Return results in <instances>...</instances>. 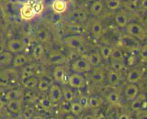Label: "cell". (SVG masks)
Listing matches in <instances>:
<instances>
[{"instance_id":"obj_1","label":"cell","mask_w":147,"mask_h":119,"mask_svg":"<svg viewBox=\"0 0 147 119\" xmlns=\"http://www.w3.org/2000/svg\"><path fill=\"white\" fill-rule=\"evenodd\" d=\"M126 32L128 35L133 37L138 40H144L147 38V32L144 27L136 22L129 23L126 26Z\"/></svg>"},{"instance_id":"obj_2","label":"cell","mask_w":147,"mask_h":119,"mask_svg":"<svg viewBox=\"0 0 147 119\" xmlns=\"http://www.w3.org/2000/svg\"><path fill=\"white\" fill-rule=\"evenodd\" d=\"M67 84L72 89H82L86 86V80L82 73L73 72L72 74L68 76Z\"/></svg>"},{"instance_id":"obj_3","label":"cell","mask_w":147,"mask_h":119,"mask_svg":"<svg viewBox=\"0 0 147 119\" xmlns=\"http://www.w3.org/2000/svg\"><path fill=\"white\" fill-rule=\"evenodd\" d=\"M119 41H121V44L124 49H126L127 50L131 52L139 49L141 47L139 40L128 34L121 36V39H119Z\"/></svg>"},{"instance_id":"obj_4","label":"cell","mask_w":147,"mask_h":119,"mask_svg":"<svg viewBox=\"0 0 147 119\" xmlns=\"http://www.w3.org/2000/svg\"><path fill=\"white\" fill-rule=\"evenodd\" d=\"M27 47L26 42L23 39H11L7 41L6 49L7 51L12 54H18L21 53Z\"/></svg>"},{"instance_id":"obj_5","label":"cell","mask_w":147,"mask_h":119,"mask_svg":"<svg viewBox=\"0 0 147 119\" xmlns=\"http://www.w3.org/2000/svg\"><path fill=\"white\" fill-rule=\"evenodd\" d=\"M71 69L74 72L77 73H84V72H88L92 70L91 65L86 61V58H78L71 65Z\"/></svg>"},{"instance_id":"obj_6","label":"cell","mask_w":147,"mask_h":119,"mask_svg":"<svg viewBox=\"0 0 147 119\" xmlns=\"http://www.w3.org/2000/svg\"><path fill=\"white\" fill-rule=\"evenodd\" d=\"M63 42L68 48L77 49L85 44V38L82 35H70L63 39Z\"/></svg>"},{"instance_id":"obj_7","label":"cell","mask_w":147,"mask_h":119,"mask_svg":"<svg viewBox=\"0 0 147 119\" xmlns=\"http://www.w3.org/2000/svg\"><path fill=\"white\" fill-rule=\"evenodd\" d=\"M51 102L53 104L60 103L63 99V91L62 88L56 84H53L49 89V95Z\"/></svg>"},{"instance_id":"obj_8","label":"cell","mask_w":147,"mask_h":119,"mask_svg":"<svg viewBox=\"0 0 147 119\" xmlns=\"http://www.w3.org/2000/svg\"><path fill=\"white\" fill-rule=\"evenodd\" d=\"M123 94L128 102H131L139 95V87L136 84H128L124 88Z\"/></svg>"},{"instance_id":"obj_9","label":"cell","mask_w":147,"mask_h":119,"mask_svg":"<svg viewBox=\"0 0 147 119\" xmlns=\"http://www.w3.org/2000/svg\"><path fill=\"white\" fill-rule=\"evenodd\" d=\"M20 17L23 20H31L32 18H34L37 16L31 4H30L29 2L24 3L22 5L20 10Z\"/></svg>"},{"instance_id":"obj_10","label":"cell","mask_w":147,"mask_h":119,"mask_svg":"<svg viewBox=\"0 0 147 119\" xmlns=\"http://www.w3.org/2000/svg\"><path fill=\"white\" fill-rule=\"evenodd\" d=\"M131 108L135 112L147 110V100L144 94L138 95L137 97L131 102Z\"/></svg>"},{"instance_id":"obj_11","label":"cell","mask_w":147,"mask_h":119,"mask_svg":"<svg viewBox=\"0 0 147 119\" xmlns=\"http://www.w3.org/2000/svg\"><path fill=\"white\" fill-rule=\"evenodd\" d=\"M23 104H24V99L20 98L12 101H7V108L9 112H11L13 114H18L22 111Z\"/></svg>"},{"instance_id":"obj_12","label":"cell","mask_w":147,"mask_h":119,"mask_svg":"<svg viewBox=\"0 0 147 119\" xmlns=\"http://www.w3.org/2000/svg\"><path fill=\"white\" fill-rule=\"evenodd\" d=\"M48 62L51 64H56V65H61V64L64 63L66 62V57L64 55L57 51V50H53V51L50 52L48 56Z\"/></svg>"},{"instance_id":"obj_13","label":"cell","mask_w":147,"mask_h":119,"mask_svg":"<svg viewBox=\"0 0 147 119\" xmlns=\"http://www.w3.org/2000/svg\"><path fill=\"white\" fill-rule=\"evenodd\" d=\"M37 73V68L34 64H27L22 69V72L20 73V82H22L23 81H25L29 78L32 76H36Z\"/></svg>"},{"instance_id":"obj_14","label":"cell","mask_w":147,"mask_h":119,"mask_svg":"<svg viewBox=\"0 0 147 119\" xmlns=\"http://www.w3.org/2000/svg\"><path fill=\"white\" fill-rule=\"evenodd\" d=\"M30 63V58L27 56L26 54L23 53H18L15 57H13V61L11 65L14 68H20V67H24L25 65Z\"/></svg>"},{"instance_id":"obj_15","label":"cell","mask_w":147,"mask_h":119,"mask_svg":"<svg viewBox=\"0 0 147 119\" xmlns=\"http://www.w3.org/2000/svg\"><path fill=\"white\" fill-rule=\"evenodd\" d=\"M51 7L55 14L60 15V14H63L67 10L68 5L65 0H53L51 4Z\"/></svg>"},{"instance_id":"obj_16","label":"cell","mask_w":147,"mask_h":119,"mask_svg":"<svg viewBox=\"0 0 147 119\" xmlns=\"http://www.w3.org/2000/svg\"><path fill=\"white\" fill-rule=\"evenodd\" d=\"M142 77V72L139 69H131L126 75V80L129 84H137Z\"/></svg>"},{"instance_id":"obj_17","label":"cell","mask_w":147,"mask_h":119,"mask_svg":"<svg viewBox=\"0 0 147 119\" xmlns=\"http://www.w3.org/2000/svg\"><path fill=\"white\" fill-rule=\"evenodd\" d=\"M86 61L91 65V67H98L99 64L102 62V57L98 51H93L87 54L86 56Z\"/></svg>"},{"instance_id":"obj_18","label":"cell","mask_w":147,"mask_h":119,"mask_svg":"<svg viewBox=\"0 0 147 119\" xmlns=\"http://www.w3.org/2000/svg\"><path fill=\"white\" fill-rule=\"evenodd\" d=\"M24 96V92L20 89H10L8 90L6 94H5V100L6 101H12L16 99L22 98Z\"/></svg>"},{"instance_id":"obj_19","label":"cell","mask_w":147,"mask_h":119,"mask_svg":"<svg viewBox=\"0 0 147 119\" xmlns=\"http://www.w3.org/2000/svg\"><path fill=\"white\" fill-rule=\"evenodd\" d=\"M36 39L40 41V43H47L49 42V40L51 39V36H50V33L49 31L44 29V27H40V29H37L36 30Z\"/></svg>"},{"instance_id":"obj_20","label":"cell","mask_w":147,"mask_h":119,"mask_svg":"<svg viewBox=\"0 0 147 119\" xmlns=\"http://www.w3.org/2000/svg\"><path fill=\"white\" fill-rule=\"evenodd\" d=\"M53 79L58 82H63L65 77V70L62 65H56L53 68Z\"/></svg>"},{"instance_id":"obj_21","label":"cell","mask_w":147,"mask_h":119,"mask_svg":"<svg viewBox=\"0 0 147 119\" xmlns=\"http://www.w3.org/2000/svg\"><path fill=\"white\" fill-rule=\"evenodd\" d=\"M107 79L110 85L117 86L119 84V82H121V75H119V72H118L109 70L107 73Z\"/></svg>"},{"instance_id":"obj_22","label":"cell","mask_w":147,"mask_h":119,"mask_svg":"<svg viewBox=\"0 0 147 119\" xmlns=\"http://www.w3.org/2000/svg\"><path fill=\"white\" fill-rule=\"evenodd\" d=\"M64 29L68 33H71L72 35H81V33L83 32L82 26L76 24V23H67L64 26Z\"/></svg>"},{"instance_id":"obj_23","label":"cell","mask_w":147,"mask_h":119,"mask_svg":"<svg viewBox=\"0 0 147 119\" xmlns=\"http://www.w3.org/2000/svg\"><path fill=\"white\" fill-rule=\"evenodd\" d=\"M45 53V49H44V46L41 44V43H38L36 44L33 49H32V52H31V55H32V58L36 61H39L41 58L43 57V55Z\"/></svg>"},{"instance_id":"obj_24","label":"cell","mask_w":147,"mask_h":119,"mask_svg":"<svg viewBox=\"0 0 147 119\" xmlns=\"http://www.w3.org/2000/svg\"><path fill=\"white\" fill-rule=\"evenodd\" d=\"M103 8H104L103 2L101 0H95V1L91 3L89 7V10L93 15L98 16L103 11Z\"/></svg>"},{"instance_id":"obj_25","label":"cell","mask_w":147,"mask_h":119,"mask_svg":"<svg viewBox=\"0 0 147 119\" xmlns=\"http://www.w3.org/2000/svg\"><path fill=\"white\" fill-rule=\"evenodd\" d=\"M13 55L7 50H4L3 52L0 53V65L7 66L10 65L13 61Z\"/></svg>"},{"instance_id":"obj_26","label":"cell","mask_w":147,"mask_h":119,"mask_svg":"<svg viewBox=\"0 0 147 119\" xmlns=\"http://www.w3.org/2000/svg\"><path fill=\"white\" fill-rule=\"evenodd\" d=\"M38 82H39V78L37 76H32V77L29 78V79L23 81L21 84L26 89L33 90V89L37 88V86H38Z\"/></svg>"},{"instance_id":"obj_27","label":"cell","mask_w":147,"mask_h":119,"mask_svg":"<svg viewBox=\"0 0 147 119\" xmlns=\"http://www.w3.org/2000/svg\"><path fill=\"white\" fill-rule=\"evenodd\" d=\"M105 77V72L102 70H98V69L93 71L90 74V79L96 84H101L102 82H104Z\"/></svg>"},{"instance_id":"obj_28","label":"cell","mask_w":147,"mask_h":119,"mask_svg":"<svg viewBox=\"0 0 147 119\" xmlns=\"http://www.w3.org/2000/svg\"><path fill=\"white\" fill-rule=\"evenodd\" d=\"M72 17L77 21L84 22L87 19V13L82 8H76L73 11Z\"/></svg>"},{"instance_id":"obj_29","label":"cell","mask_w":147,"mask_h":119,"mask_svg":"<svg viewBox=\"0 0 147 119\" xmlns=\"http://www.w3.org/2000/svg\"><path fill=\"white\" fill-rule=\"evenodd\" d=\"M52 82H51L48 78L46 77H43V78H39V82H38V86H37V88H38L39 91L40 92H47L49 91L51 85H52Z\"/></svg>"},{"instance_id":"obj_30","label":"cell","mask_w":147,"mask_h":119,"mask_svg":"<svg viewBox=\"0 0 147 119\" xmlns=\"http://www.w3.org/2000/svg\"><path fill=\"white\" fill-rule=\"evenodd\" d=\"M63 98L67 103H72L75 99V93L70 87H63Z\"/></svg>"},{"instance_id":"obj_31","label":"cell","mask_w":147,"mask_h":119,"mask_svg":"<svg viewBox=\"0 0 147 119\" xmlns=\"http://www.w3.org/2000/svg\"><path fill=\"white\" fill-rule=\"evenodd\" d=\"M102 31H103V27L99 21H95L91 25V33L93 34L95 38H99L101 34H102Z\"/></svg>"},{"instance_id":"obj_32","label":"cell","mask_w":147,"mask_h":119,"mask_svg":"<svg viewBox=\"0 0 147 119\" xmlns=\"http://www.w3.org/2000/svg\"><path fill=\"white\" fill-rule=\"evenodd\" d=\"M114 20H115V23L121 27H124L128 25V18L122 13L116 14L114 17Z\"/></svg>"},{"instance_id":"obj_33","label":"cell","mask_w":147,"mask_h":119,"mask_svg":"<svg viewBox=\"0 0 147 119\" xmlns=\"http://www.w3.org/2000/svg\"><path fill=\"white\" fill-rule=\"evenodd\" d=\"M13 79H14L13 75L11 76L8 72L0 73V86L7 87V85H9V84H11Z\"/></svg>"},{"instance_id":"obj_34","label":"cell","mask_w":147,"mask_h":119,"mask_svg":"<svg viewBox=\"0 0 147 119\" xmlns=\"http://www.w3.org/2000/svg\"><path fill=\"white\" fill-rule=\"evenodd\" d=\"M103 100L100 96H91L88 98V106L90 108H98L101 106Z\"/></svg>"},{"instance_id":"obj_35","label":"cell","mask_w":147,"mask_h":119,"mask_svg":"<svg viewBox=\"0 0 147 119\" xmlns=\"http://www.w3.org/2000/svg\"><path fill=\"white\" fill-rule=\"evenodd\" d=\"M110 59L111 61H119V62H123L124 61V55L123 51L119 48H115L112 49L111 55H110Z\"/></svg>"},{"instance_id":"obj_36","label":"cell","mask_w":147,"mask_h":119,"mask_svg":"<svg viewBox=\"0 0 147 119\" xmlns=\"http://www.w3.org/2000/svg\"><path fill=\"white\" fill-rule=\"evenodd\" d=\"M83 109L84 107L78 103V102H72L70 103V105H69V110L71 111V113L75 116H77V114H80L83 112Z\"/></svg>"},{"instance_id":"obj_37","label":"cell","mask_w":147,"mask_h":119,"mask_svg":"<svg viewBox=\"0 0 147 119\" xmlns=\"http://www.w3.org/2000/svg\"><path fill=\"white\" fill-rule=\"evenodd\" d=\"M107 100H108V102L109 104H111L113 105L117 104L119 103V93H118V92H116V91L109 92V93L108 94V95H107Z\"/></svg>"},{"instance_id":"obj_38","label":"cell","mask_w":147,"mask_h":119,"mask_svg":"<svg viewBox=\"0 0 147 119\" xmlns=\"http://www.w3.org/2000/svg\"><path fill=\"white\" fill-rule=\"evenodd\" d=\"M111 51H112V49L109 47V46H102L100 48L99 50V53L101 55V57L104 60H109L110 58V55H111Z\"/></svg>"},{"instance_id":"obj_39","label":"cell","mask_w":147,"mask_h":119,"mask_svg":"<svg viewBox=\"0 0 147 119\" xmlns=\"http://www.w3.org/2000/svg\"><path fill=\"white\" fill-rule=\"evenodd\" d=\"M34 113H35V109L34 107H32V106H29V107H27L25 108L24 110L22 111V117L24 118V119H31L32 117L34 116Z\"/></svg>"},{"instance_id":"obj_40","label":"cell","mask_w":147,"mask_h":119,"mask_svg":"<svg viewBox=\"0 0 147 119\" xmlns=\"http://www.w3.org/2000/svg\"><path fill=\"white\" fill-rule=\"evenodd\" d=\"M39 104L41 107L46 110L51 109L53 106V103L51 102L49 97H41L40 99H39Z\"/></svg>"},{"instance_id":"obj_41","label":"cell","mask_w":147,"mask_h":119,"mask_svg":"<svg viewBox=\"0 0 147 119\" xmlns=\"http://www.w3.org/2000/svg\"><path fill=\"white\" fill-rule=\"evenodd\" d=\"M139 56L142 62L147 64V43L142 45L139 49Z\"/></svg>"},{"instance_id":"obj_42","label":"cell","mask_w":147,"mask_h":119,"mask_svg":"<svg viewBox=\"0 0 147 119\" xmlns=\"http://www.w3.org/2000/svg\"><path fill=\"white\" fill-rule=\"evenodd\" d=\"M106 5L110 10H116L121 7V2L119 0H106Z\"/></svg>"},{"instance_id":"obj_43","label":"cell","mask_w":147,"mask_h":119,"mask_svg":"<svg viewBox=\"0 0 147 119\" xmlns=\"http://www.w3.org/2000/svg\"><path fill=\"white\" fill-rule=\"evenodd\" d=\"M110 66H111V70L119 72L122 69H123V62H119V61H111L110 63Z\"/></svg>"},{"instance_id":"obj_44","label":"cell","mask_w":147,"mask_h":119,"mask_svg":"<svg viewBox=\"0 0 147 119\" xmlns=\"http://www.w3.org/2000/svg\"><path fill=\"white\" fill-rule=\"evenodd\" d=\"M31 6H32V7H33L36 15H40V13H42V11H43V4L41 2L36 1L35 3L32 4Z\"/></svg>"},{"instance_id":"obj_45","label":"cell","mask_w":147,"mask_h":119,"mask_svg":"<svg viewBox=\"0 0 147 119\" xmlns=\"http://www.w3.org/2000/svg\"><path fill=\"white\" fill-rule=\"evenodd\" d=\"M139 0H128V8L131 11H134L138 7Z\"/></svg>"},{"instance_id":"obj_46","label":"cell","mask_w":147,"mask_h":119,"mask_svg":"<svg viewBox=\"0 0 147 119\" xmlns=\"http://www.w3.org/2000/svg\"><path fill=\"white\" fill-rule=\"evenodd\" d=\"M78 103H79L83 107L86 108L88 106V97H86V96L83 95L79 98V101H78Z\"/></svg>"},{"instance_id":"obj_47","label":"cell","mask_w":147,"mask_h":119,"mask_svg":"<svg viewBox=\"0 0 147 119\" xmlns=\"http://www.w3.org/2000/svg\"><path fill=\"white\" fill-rule=\"evenodd\" d=\"M136 62H137V56H135L134 54L130 55L127 59V63H128V65H130V66L134 65V64L136 63Z\"/></svg>"},{"instance_id":"obj_48","label":"cell","mask_w":147,"mask_h":119,"mask_svg":"<svg viewBox=\"0 0 147 119\" xmlns=\"http://www.w3.org/2000/svg\"><path fill=\"white\" fill-rule=\"evenodd\" d=\"M136 119H147V110L136 112Z\"/></svg>"},{"instance_id":"obj_49","label":"cell","mask_w":147,"mask_h":119,"mask_svg":"<svg viewBox=\"0 0 147 119\" xmlns=\"http://www.w3.org/2000/svg\"><path fill=\"white\" fill-rule=\"evenodd\" d=\"M117 119H130V114L128 113H119Z\"/></svg>"},{"instance_id":"obj_50","label":"cell","mask_w":147,"mask_h":119,"mask_svg":"<svg viewBox=\"0 0 147 119\" xmlns=\"http://www.w3.org/2000/svg\"><path fill=\"white\" fill-rule=\"evenodd\" d=\"M6 46L7 44H5L4 42H0V53L3 52L4 50H6Z\"/></svg>"},{"instance_id":"obj_51","label":"cell","mask_w":147,"mask_h":119,"mask_svg":"<svg viewBox=\"0 0 147 119\" xmlns=\"http://www.w3.org/2000/svg\"><path fill=\"white\" fill-rule=\"evenodd\" d=\"M83 119H96L93 114H86V116L83 117Z\"/></svg>"},{"instance_id":"obj_52","label":"cell","mask_w":147,"mask_h":119,"mask_svg":"<svg viewBox=\"0 0 147 119\" xmlns=\"http://www.w3.org/2000/svg\"><path fill=\"white\" fill-rule=\"evenodd\" d=\"M141 6L144 9H147V0H142L141 1Z\"/></svg>"},{"instance_id":"obj_53","label":"cell","mask_w":147,"mask_h":119,"mask_svg":"<svg viewBox=\"0 0 147 119\" xmlns=\"http://www.w3.org/2000/svg\"><path fill=\"white\" fill-rule=\"evenodd\" d=\"M63 119H76V116L75 114H67V116L64 117Z\"/></svg>"},{"instance_id":"obj_54","label":"cell","mask_w":147,"mask_h":119,"mask_svg":"<svg viewBox=\"0 0 147 119\" xmlns=\"http://www.w3.org/2000/svg\"><path fill=\"white\" fill-rule=\"evenodd\" d=\"M5 104H5V102L2 100V98H0V111H1V110L4 108Z\"/></svg>"},{"instance_id":"obj_55","label":"cell","mask_w":147,"mask_h":119,"mask_svg":"<svg viewBox=\"0 0 147 119\" xmlns=\"http://www.w3.org/2000/svg\"><path fill=\"white\" fill-rule=\"evenodd\" d=\"M31 119H45V118H44L43 116H39V114H37V116H34Z\"/></svg>"},{"instance_id":"obj_56","label":"cell","mask_w":147,"mask_h":119,"mask_svg":"<svg viewBox=\"0 0 147 119\" xmlns=\"http://www.w3.org/2000/svg\"><path fill=\"white\" fill-rule=\"evenodd\" d=\"M144 26H145V27L147 29V16L144 17Z\"/></svg>"},{"instance_id":"obj_57","label":"cell","mask_w":147,"mask_h":119,"mask_svg":"<svg viewBox=\"0 0 147 119\" xmlns=\"http://www.w3.org/2000/svg\"><path fill=\"white\" fill-rule=\"evenodd\" d=\"M16 1H18V2H22L23 4H24V3H27L28 1H29V0H16Z\"/></svg>"},{"instance_id":"obj_58","label":"cell","mask_w":147,"mask_h":119,"mask_svg":"<svg viewBox=\"0 0 147 119\" xmlns=\"http://www.w3.org/2000/svg\"><path fill=\"white\" fill-rule=\"evenodd\" d=\"M3 26V20H2V18L0 17V27H1Z\"/></svg>"},{"instance_id":"obj_59","label":"cell","mask_w":147,"mask_h":119,"mask_svg":"<svg viewBox=\"0 0 147 119\" xmlns=\"http://www.w3.org/2000/svg\"><path fill=\"white\" fill-rule=\"evenodd\" d=\"M0 1H2V2H6V1H7V0H0Z\"/></svg>"},{"instance_id":"obj_60","label":"cell","mask_w":147,"mask_h":119,"mask_svg":"<svg viewBox=\"0 0 147 119\" xmlns=\"http://www.w3.org/2000/svg\"><path fill=\"white\" fill-rule=\"evenodd\" d=\"M87 1H92V2H93V1H95V0H87Z\"/></svg>"},{"instance_id":"obj_61","label":"cell","mask_w":147,"mask_h":119,"mask_svg":"<svg viewBox=\"0 0 147 119\" xmlns=\"http://www.w3.org/2000/svg\"><path fill=\"white\" fill-rule=\"evenodd\" d=\"M5 119H9V118H5Z\"/></svg>"}]
</instances>
